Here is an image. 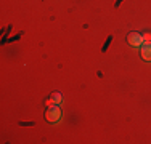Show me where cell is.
Masks as SVG:
<instances>
[{
	"instance_id": "obj_1",
	"label": "cell",
	"mask_w": 151,
	"mask_h": 144,
	"mask_svg": "<svg viewBox=\"0 0 151 144\" xmlns=\"http://www.w3.org/2000/svg\"><path fill=\"white\" fill-rule=\"evenodd\" d=\"M61 117H63V112H61V107H60V104H55V106H50V107H47L45 118L50 122V123H55V122L61 120Z\"/></svg>"
},
{
	"instance_id": "obj_2",
	"label": "cell",
	"mask_w": 151,
	"mask_h": 144,
	"mask_svg": "<svg viewBox=\"0 0 151 144\" xmlns=\"http://www.w3.org/2000/svg\"><path fill=\"white\" fill-rule=\"evenodd\" d=\"M143 34H140V32H129L127 34V43L130 46H135V48H138V46L143 45Z\"/></svg>"
},
{
	"instance_id": "obj_3",
	"label": "cell",
	"mask_w": 151,
	"mask_h": 144,
	"mask_svg": "<svg viewBox=\"0 0 151 144\" xmlns=\"http://www.w3.org/2000/svg\"><path fill=\"white\" fill-rule=\"evenodd\" d=\"M140 55L145 61L151 63V42L150 43H143L142 45V50H140Z\"/></svg>"
},
{
	"instance_id": "obj_4",
	"label": "cell",
	"mask_w": 151,
	"mask_h": 144,
	"mask_svg": "<svg viewBox=\"0 0 151 144\" xmlns=\"http://www.w3.org/2000/svg\"><path fill=\"white\" fill-rule=\"evenodd\" d=\"M52 99L55 101V104H61L63 103V95H61V93H52Z\"/></svg>"
},
{
	"instance_id": "obj_5",
	"label": "cell",
	"mask_w": 151,
	"mask_h": 144,
	"mask_svg": "<svg viewBox=\"0 0 151 144\" xmlns=\"http://www.w3.org/2000/svg\"><path fill=\"white\" fill-rule=\"evenodd\" d=\"M143 40H145L143 43H150L151 42V34L150 32H145V34H143Z\"/></svg>"
}]
</instances>
